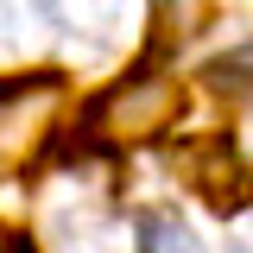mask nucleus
<instances>
[{"label": "nucleus", "mask_w": 253, "mask_h": 253, "mask_svg": "<svg viewBox=\"0 0 253 253\" xmlns=\"http://www.w3.org/2000/svg\"><path fill=\"white\" fill-rule=\"evenodd\" d=\"M177 114H184V76L146 63L121 83H108L76 114V146L83 152H139V146L165 139L177 126Z\"/></svg>", "instance_id": "nucleus-1"}, {"label": "nucleus", "mask_w": 253, "mask_h": 253, "mask_svg": "<svg viewBox=\"0 0 253 253\" xmlns=\"http://www.w3.org/2000/svg\"><path fill=\"white\" fill-rule=\"evenodd\" d=\"M177 177H184L209 215H247L253 209V158L228 139V133H209V139H190L177 152Z\"/></svg>", "instance_id": "nucleus-2"}, {"label": "nucleus", "mask_w": 253, "mask_h": 253, "mask_svg": "<svg viewBox=\"0 0 253 253\" xmlns=\"http://www.w3.org/2000/svg\"><path fill=\"white\" fill-rule=\"evenodd\" d=\"M133 241H139V253H209L203 241H196V228H190L177 209H139Z\"/></svg>", "instance_id": "nucleus-3"}, {"label": "nucleus", "mask_w": 253, "mask_h": 253, "mask_svg": "<svg viewBox=\"0 0 253 253\" xmlns=\"http://www.w3.org/2000/svg\"><path fill=\"white\" fill-rule=\"evenodd\" d=\"M0 253H38V241H26V234H0Z\"/></svg>", "instance_id": "nucleus-4"}, {"label": "nucleus", "mask_w": 253, "mask_h": 253, "mask_svg": "<svg viewBox=\"0 0 253 253\" xmlns=\"http://www.w3.org/2000/svg\"><path fill=\"white\" fill-rule=\"evenodd\" d=\"M228 253H253V241H241V247H228Z\"/></svg>", "instance_id": "nucleus-5"}]
</instances>
